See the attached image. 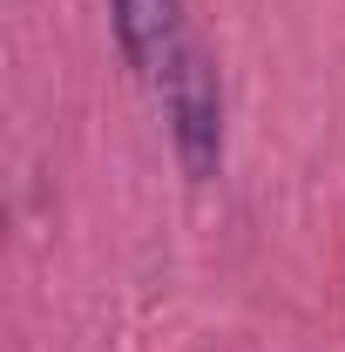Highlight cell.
I'll list each match as a JSON object with an SVG mask.
<instances>
[{"label": "cell", "mask_w": 345, "mask_h": 352, "mask_svg": "<svg viewBox=\"0 0 345 352\" xmlns=\"http://www.w3.org/2000/svg\"><path fill=\"white\" fill-rule=\"evenodd\" d=\"M163 116H170V142L183 176L210 183L216 163H223V88H216V68L203 47H183L163 75Z\"/></svg>", "instance_id": "obj_1"}, {"label": "cell", "mask_w": 345, "mask_h": 352, "mask_svg": "<svg viewBox=\"0 0 345 352\" xmlns=\"http://www.w3.org/2000/svg\"><path fill=\"white\" fill-rule=\"evenodd\" d=\"M115 41L129 54V68L142 75H170V61L183 54V7L176 0H115Z\"/></svg>", "instance_id": "obj_2"}]
</instances>
